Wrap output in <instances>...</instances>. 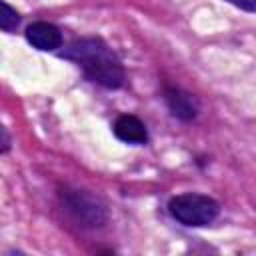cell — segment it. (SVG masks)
I'll return each instance as SVG.
<instances>
[{
  "instance_id": "cell-1",
  "label": "cell",
  "mask_w": 256,
  "mask_h": 256,
  "mask_svg": "<svg viewBox=\"0 0 256 256\" xmlns=\"http://www.w3.org/2000/svg\"><path fill=\"white\" fill-rule=\"evenodd\" d=\"M60 56L76 62L90 82H96L104 88L116 90L126 80V72L120 58L98 36L76 38L64 50H60Z\"/></svg>"
},
{
  "instance_id": "cell-2",
  "label": "cell",
  "mask_w": 256,
  "mask_h": 256,
  "mask_svg": "<svg viewBox=\"0 0 256 256\" xmlns=\"http://www.w3.org/2000/svg\"><path fill=\"white\" fill-rule=\"evenodd\" d=\"M58 198L64 212L82 228H100L108 220L106 204L88 190L64 186L60 188Z\"/></svg>"
},
{
  "instance_id": "cell-3",
  "label": "cell",
  "mask_w": 256,
  "mask_h": 256,
  "mask_svg": "<svg viewBox=\"0 0 256 256\" xmlns=\"http://www.w3.org/2000/svg\"><path fill=\"white\" fill-rule=\"evenodd\" d=\"M168 212L176 222L198 228V226H208L218 218L220 204L212 196L186 192V194H178L170 198Z\"/></svg>"
},
{
  "instance_id": "cell-4",
  "label": "cell",
  "mask_w": 256,
  "mask_h": 256,
  "mask_svg": "<svg viewBox=\"0 0 256 256\" xmlns=\"http://www.w3.org/2000/svg\"><path fill=\"white\" fill-rule=\"evenodd\" d=\"M26 40L36 50H42V52H52V50L62 48V32H60V28L50 24V22H44V20L32 22L26 28Z\"/></svg>"
},
{
  "instance_id": "cell-5",
  "label": "cell",
  "mask_w": 256,
  "mask_h": 256,
  "mask_svg": "<svg viewBox=\"0 0 256 256\" xmlns=\"http://www.w3.org/2000/svg\"><path fill=\"white\" fill-rule=\"evenodd\" d=\"M164 100H166V106L172 112V116H176L184 122H190L198 116V100L190 92H186L178 86H166Z\"/></svg>"
},
{
  "instance_id": "cell-6",
  "label": "cell",
  "mask_w": 256,
  "mask_h": 256,
  "mask_svg": "<svg viewBox=\"0 0 256 256\" xmlns=\"http://www.w3.org/2000/svg\"><path fill=\"white\" fill-rule=\"evenodd\" d=\"M112 130H114L116 138L126 142V144H146L148 142V130L138 116L120 114L114 120Z\"/></svg>"
},
{
  "instance_id": "cell-7",
  "label": "cell",
  "mask_w": 256,
  "mask_h": 256,
  "mask_svg": "<svg viewBox=\"0 0 256 256\" xmlns=\"http://www.w3.org/2000/svg\"><path fill=\"white\" fill-rule=\"evenodd\" d=\"M20 24V14L16 12V8H12L8 2L2 0V16H0V28L4 32H12L16 30V26Z\"/></svg>"
},
{
  "instance_id": "cell-8",
  "label": "cell",
  "mask_w": 256,
  "mask_h": 256,
  "mask_svg": "<svg viewBox=\"0 0 256 256\" xmlns=\"http://www.w3.org/2000/svg\"><path fill=\"white\" fill-rule=\"evenodd\" d=\"M0 132H2V154H6V152H8V148H10V136H8L6 126H2V128H0Z\"/></svg>"
},
{
  "instance_id": "cell-9",
  "label": "cell",
  "mask_w": 256,
  "mask_h": 256,
  "mask_svg": "<svg viewBox=\"0 0 256 256\" xmlns=\"http://www.w3.org/2000/svg\"><path fill=\"white\" fill-rule=\"evenodd\" d=\"M226 2H230V4H234V6H238V2H240V0H226Z\"/></svg>"
}]
</instances>
